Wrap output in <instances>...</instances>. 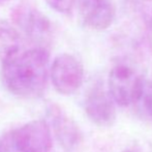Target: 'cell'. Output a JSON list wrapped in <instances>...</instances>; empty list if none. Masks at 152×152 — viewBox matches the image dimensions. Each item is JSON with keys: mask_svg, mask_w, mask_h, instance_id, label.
Instances as JSON below:
<instances>
[{"mask_svg": "<svg viewBox=\"0 0 152 152\" xmlns=\"http://www.w3.org/2000/svg\"><path fill=\"white\" fill-rule=\"evenodd\" d=\"M50 55L45 48L23 50L1 62L2 80L14 95L37 98L46 90Z\"/></svg>", "mask_w": 152, "mask_h": 152, "instance_id": "obj_1", "label": "cell"}, {"mask_svg": "<svg viewBox=\"0 0 152 152\" xmlns=\"http://www.w3.org/2000/svg\"><path fill=\"white\" fill-rule=\"evenodd\" d=\"M6 152H49L53 139L51 127L44 119L29 121L8 134Z\"/></svg>", "mask_w": 152, "mask_h": 152, "instance_id": "obj_2", "label": "cell"}, {"mask_svg": "<svg viewBox=\"0 0 152 152\" xmlns=\"http://www.w3.org/2000/svg\"><path fill=\"white\" fill-rule=\"evenodd\" d=\"M144 80L130 66L117 64L111 69L108 79V88L115 104L127 107L140 100Z\"/></svg>", "mask_w": 152, "mask_h": 152, "instance_id": "obj_3", "label": "cell"}, {"mask_svg": "<svg viewBox=\"0 0 152 152\" xmlns=\"http://www.w3.org/2000/svg\"><path fill=\"white\" fill-rule=\"evenodd\" d=\"M12 21L27 37L39 45L52 38V25L42 12L27 2H21L12 10Z\"/></svg>", "mask_w": 152, "mask_h": 152, "instance_id": "obj_4", "label": "cell"}, {"mask_svg": "<svg viewBox=\"0 0 152 152\" xmlns=\"http://www.w3.org/2000/svg\"><path fill=\"white\" fill-rule=\"evenodd\" d=\"M52 84L62 95H70L79 90L84 80V67L74 55L60 54L55 58L50 68Z\"/></svg>", "mask_w": 152, "mask_h": 152, "instance_id": "obj_5", "label": "cell"}, {"mask_svg": "<svg viewBox=\"0 0 152 152\" xmlns=\"http://www.w3.org/2000/svg\"><path fill=\"white\" fill-rule=\"evenodd\" d=\"M48 123L58 144L66 152H75L83 143V134L77 122L57 104L47 107Z\"/></svg>", "mask_w": 152, "mask_h": 152, "instance_id": "obj_6", "label": "cell"}, {"mask_svg": "<svg viewBox=\"0 0 152 152\" xmlns=\"http://www.w3.org/2000/svg\"><path fill=\"white\" fill-rule=\"evenodd\" d=\"M84 109L90 121L99 127H111L116 121L115 102L109 91L104 90V86L99 83L94 84L87 92Z\"/></svg>", "mask_w": 152, "mask_h": 152, "instance_id": "obj_7", "label": "cell"}, {"mask_svg": "<svg viewBox=\"0 0 152 152\" xmlns=\"http://www.w3.org/2000/svg\"><path fill=\"white\" fill-rule=\"evenodd\" d=\"M80 12L84 24L97 31L108 29L115 19L112 0H80Z\"/></svg>", "mask_w": 152, "mask_h": 152, "instance_id": "obj_8", "label": "cell"}, {"mask_svg": "<svg viewBox=\"0 0 152 152\" xmlns=\"http://www.w3.org/2000/svg\"><path fill=\"white\" fill-rule=\"evenodd\" d=\"M24 50L19 31L5 20H0V60L4 61Z\"/></svg>", "mask_w": 152, "mask_h": 152, "instance_id": "obj_9", "label": "cell"}, {"mask_svg": "<svg viewBox=\"0 0 152 152\" xmlns=\"http://www.w3.org/2000/svg\"><path fill=\"white\" fill-rule=\"evenodd\" d=\"M139 102H142L144 111L149 117H152V80L144 81L142 93Z\"/></svg>", "mask_w": 152, "mask_h": 152, "instance_id": "obj_10", "label": "cell"}, {"mask_svg": "<svg viewBox=\"0 0 152 152\" xmlns=\"http://www.w3.org/2000/svg\"><path fill=\"white\" fill-rule=\"evenodd\" d=\"M55 12L62 15H70L74 10L75 0H46Z\"/></svg>", "mask_w": 152, "mask_h": 152, "instance_id": "obj_11", "label": "cell"}, {"mask_svg": "<svg viewBox=\"0 0 152 152\" xmlns=\"http://www.w3.org/2000/svg\"><path fill=\"white\" fill-rule=\"evenodd\" d=\"M0 152H6L5 151V145H4V142H1V141H0Z\"/></svg>", "mask_w": 152, "mask_h": 152, "instance_id": "obj_12", "label": "cell"}, {"mask_svg": "<svg viewBox=\"0 0 152 152\" xmlns=\"http://www.w3.org/2000/svg\"><path fill=\"white\" fill-rule=\"evenodd\" d=\"M10 0H0V4H5L7 2H10Z\"/></svg>", "mask_w": 152, "mask_h": 152, "instance_id": "obj_13", "label": "cell"}, {"mask_svg": "<svg viewBox=\"0 0 152 152\" xmlns=\"http://www.w3.org/2000/svg\"><path fill=\"white\" fill-rule=\"evenodd\" d=\"M136 1H139V2H151L152 0H136Z\"/></svg>", "mask_w": 152, "mask_h": 152, "instance_id": "obj_14", "label": "cell"}, {"mask_svg": "<svg viewBox=\"0 0 152 152\" xmlns=\"http://www.w3.org/2000/svg\"><path fill=\"white\" fill-rule=\"evenodd\" d=\"M123 152H138L136 150H132V149H127V150H124Z\"/></svg>", "mask_w": 152, "mask_h": 152, "instance_id": "obj_15", "label": "cell"}]
</instances>
